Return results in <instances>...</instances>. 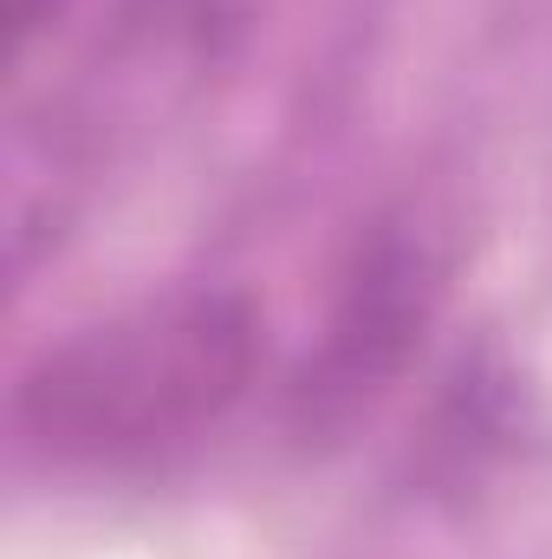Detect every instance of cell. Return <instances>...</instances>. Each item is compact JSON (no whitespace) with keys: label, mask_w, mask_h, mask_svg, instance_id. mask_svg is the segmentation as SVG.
Instances as JSON below:
<instances>
[{"label":"cell","mask_w":552,"mask_h":559,"mask_svg":"<svg viewBox=\"0 0 552 559\" xmlns=\"http://www.w3.org/2000/svg\"><path fill=\"white\" fill-rule=\"evenodd\" d=\"M261 365L248 299L189 286L52 345L13 391L26 449L52 462H137L202 436Z\"/></svg>","instance_id":"6da1fadb"},{"label":"cell","mask_w":552,"mask_h":559,"mask_svg":"<svg viewBox=\"0 0 552 559\" xmlns=\"http://www.w3.org/2000/svg\"><path fill=\"white\" fill-rule=\"evenodd\" d=\"M442 299V261L429 254V241L410 228H377L351 274L345 293L332 306L325 345L305 371V423H338L351 417L358 404H371L422 345V325L435 319Z\"/></svg>","instance_id":"7a4b0ae2"}]
</instances>
